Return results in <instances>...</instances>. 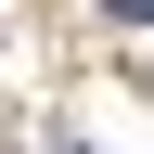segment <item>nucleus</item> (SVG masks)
I'll return each mask as SVG.
<instances>
[{"label": "nucleus", "mask_w": 154, "mask_h": 154, "mask_svg": "<svg viewBox=\"0 0 154 154\" xmlns=\"http://www.w3.org/2000/svg\"><path fill=\"white\" fill-rule=\"evenodd\" d=\"M116 26H154V0H116Z\"/></svg>", "instance_id": "1"}]
</instances>
